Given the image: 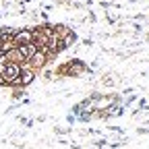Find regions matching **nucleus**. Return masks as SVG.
I'll list each match as a JSON object with an SVG mask.
<instances>
[{
  "mask_svg": "<svg viewBox=\"0 0 149 149\" xmlns=\"http://www.w3.org/2000/svg\"><path fill=\"white\" fill-rule=\"evenodd\" d=\"M17 50H19V54H21V60H23V62H29V60H31V56H33L37 50H40V48H37V46L31 42V44H23V46H19Z\"/></svg>",
  "mask_w": 149,
  "mask_h": 149,
  "instance_id": "f03ea898",
  "label": "nucleus"
},
{
  "mask_svg": "<svg viewBox=\"0 0 149 149\" xmlns=\"http://www.w3.org/2000/svg\"><path fill=\"white\" fill-rule=\"evenodd\" d=\"M44 62H46V54H44L42 50H37V52H35V54L31 56V64H33L35 68H40V66H42Z\"/></svg>",
  "mask_w": 149,
  "mask_h": 149,
  "instance_id": "20e7f679",
  "label": "nucleus"
},
{
  "mask_svg": "<svg viewBox=\"0 0 149 149\" xmlns=\"http://www.w3.org/2000/svg\"><path fill=\"white\" fill-rule=\"evenodd\" d=\"M33 77H35V74H33V70H29V68H23L21 74H19V79H21L23 85H29V83L33 81Z\"/></svg>",
  "mask_w": 149,
  "mask_h": 149,
  "instance_id": "39448f33",
  "label": "nucleus"
},
{
  "mask_svg": "<svg viewBox=\"0 0 149 149\" xmlns=\"http://www.w3.org/2000/svg\"><path fill=\"white\" fill-rule=\"evenodd\" d=\"M19 74H21V64L6 62L4 68L0 70V81H2V83H13V81L19 79Z\"/></svg>",
  "mask_w": 149,
  "mask_h": 149,
  "instance_id": "f257e3e1",
  "label": "nucleus"
},
{
  "mask_svg": "<svg viewBox=\"0 0 149 149\" xmlns=\"http://www.w3.org/2000/svg\"><path fill=\"white\" fill-rule=\"evenodd\" d=\"M31 40H33V33L27 31V29H25V31H19V33L15 35V42L21 44V46H23V44H31Z\"/></svg>",
  "mask_w": 149,
  "mask_h": 149,
  "instance_id": "7ed1b4c3",
  "label": "nucleus"
}]
</instances>
